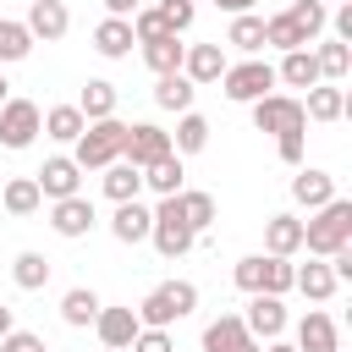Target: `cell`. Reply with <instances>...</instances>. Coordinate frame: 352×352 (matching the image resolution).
I'll use <instances>...</instances> for the list:
<instances>
[{"label": "cell", "mask_w": 352, "mask_h": 352, "mask_svg": "<svg viewBox=\"0 0 352 352\" xmlns=\"http://www.w3.org/2000/svg\"><path fill=\"white\" fill-rule=\"evenodd\" d=\"M302 248L314 258H330V253L352 248V204L330 198L324 209H314V220H302Z\"/></svg>", "instance_id": "cell-1"}, {"label": "cell", "mask_w": 352, "mask_h": 352, "mask_svg": "<svg viewBox=\"0 0 352 352\" xmlns=\"http://www.w3.org/2000/svg\"><path fill=\"white\" fill-rule=\"evenodd\" d=\"M192 308H198V286H192V280H165V286H154L132 314H138L143 330H165V324L187 319Z\"/></svg>", "instance_id": "cell-2"}, {"label": "cell", "mask_w": 352, "mask_h": 352, "mask_svg": "<svg viewBox=\"0 0 352 352\" xmlns=\"http://www.w3.org/2000/svg\"><path fill=\"white\" fill-rule=\"evenodd\" d=\"M121 148H126V121L104 116V121H88V126H82L72 165H77V170H104V165L121 160Z\"/></svg>", "instance_id": "cell-3"}, {"label": "cell", "mask_w": 352, "mask_h": 352, "mask_svg": "<svg viewBox=\"0 0 352 352\" xmlns=\"http://www.w3.org/2000/svg\"><path fill=\"white\" fill-rule=\"evenodd\" d=\"M253 126H258V132H270V138L308 132L302 99H292V94H264V99H253Z\"/></svg>", "instance_id": "cell-4"}, {"label": "cell", "mask_w": 352, "mask_h": 352, "mask_svg": "<svg viewBox=\"0 0 352 352\" xmlns=\"http://www.w3.org/2000/svg\"><path fill=\"white\" fill-rule=\"evenodd\" d=\"M148 242L165 253V258H182L192 242H198V231L182 220V209H176V198H160V209H154V231H148Z\"/></svg>", "instance_id": "cell-5"}, {"label": "cell", "mask_w": 352, "mask_h": 352, "mask_svg": "<svg viewBox=\"0 0 352 352\" xmlns=\"http://www.w3.org/2000/svg\"><path fill=\"white\" fill-rule=\"evenodd\" d=\"M44 132V116L33 99H6L0 104V148H28Z\"/></svg>", "instance_id": "cell-6"}, {"label": "cell", "mask_w": 352, "mask_h": 352, "mask_svg": "<svg viewBox=\"0 0 352 352\" xmlns=\"http://www.w3.org/2000/svg\"><path fill=\"white\" fill-rule=\"evenodd\" d=\"M226 99H236V104H253V99H264L270 88H275V66L270 60H242V66H226Z\"/></svg>", "instance_id": "cell-7"}, {"label": "cell", "mask_w": 352, "mask_h": 352, "mask_svg": "<svg viewBox=\"0 0 352 352\" xmlns=\"http://www.w3.org/2000/svg\"><path fill=\"white\" fill-rule=\"evenodd\" d=\"M165 154H170V132H165V126H154V121L126 126V148H121V160H132V165L143 170V165H154V160H165Z\"/></svg>", "instance_id": "cell-8"}, {"label": "cell", "mask_w": 352, "mask_h": 352, "mask_svg": "<svg viewBox=\"0 0 352 352\" xmlns=\"http://www.w3.org/2000/svg\"><path fill=\"white\" fill-rule=\"evenodd\" d=\"M242 330H248L253 341H280V330H286V302L253 292V302H248V314H242Z\"/></svg>", "instance_id": "cell-9"}, {"label": "cell", "mask_w": 352, "mask_h": 352, "mask_svg": "<svg viewBox=\"0 0 352 352\" xmlns=\"http://www.w3.org/2000/svg\"><path fill=\"white\" fill-rule=\"evenodd\" d=\"M204 352H264V341H253L242 330V314H220L209 330H204Z\"/></svg>", "instance_id": "cell-10"}, {"label": "cell", "mask_w": 352, "mask_h": 352, "mask_svg": "<svg viewBox=\"0 0 352 352\" xmlns=\"http://www.w3.org/2000/svg\"><path fill=\"white\" fill-rule=\"evenodd\" d=\"M33 182H38V192H44L50 204H60V198H77V187H82V170H77L66 154H55V160H44V170H38Z\"/></svg>", "instance_id": "cell-11"}, {"label": "cell", "mask_w": 352, "mask_h": 352, "mask_svg": "<svg viewBox=\"0 0 352 352\" xmlns=\"http://www.w3.org/2000/svg\"><path fill=\"white\" fill-rule=\"evenodd\" d=\"M94 220H99V214H94V204H88L82 192H77V198H60V204L50 209V226H55V236H66V242L88 236V231H94Z\"/></svg>", "instance_id": "cell-12"}, {"label": "cell", "mask_w": 352, "mask_h": 352, "mask_svg": "<svg viewBox=\"0 0 352 352\" xmlns=\"http://www.w3.org/2000/svg\"><path fill=\"white\" fill-rule=\"evenodd\" d=\"M33 38H44V44H55V38H66V28H72V11H66V0H33L28 6V22H22Z\"/></svg>", "instance_id": "cell-13"}, {"label": "cell", "mask_w": 352, "mask_h": 352, "mask_svg": "<svg viewBox=\"0 0 352 352\" xmlns=\"http://www.w3.org/2000/svg\"><path fill=\"white\" fill-rule=\"evenodd\" d=\"M182 77H187L192 88H198V82H220V77H226V50H220V44H187Z\"/></svg>", "instance_id": "cell-14"}, {"label": "cell", "mask_w": 352, "mask_h": 352, "mask_svg": "<svg viewBox=\"0 0 352 352\" xmlns=\"http://www.w3.org/2000/svg\"><path fill=\"white\" fill-rule=\"evenodd\" d=\"M94 330H99L104 352H126V346H132V336H138L143 324H138V314H132V308H99Z\"/></svg>", "instance_id": "cell-15"}, {"label": "cell", "mask_w": 352, "mask_h": 352, "mask_svg": "<svg viewBox=\"0 0 352 352\" xmlns=\"http://www.w3.org/2000/svg\"><path fill=\"white\" fill-rule=\"evenodd\" d=\"M292 198H297L302 209H324V204L336 198V176H330V170H314V165H297V176H292Z\"/></svg>", "instance_id": "cell-16"}, {"label": "cell", "mask_w": 352, "mask_h": 352, "mask_svg": "<svg viewBox=\"0 0 352 352\" xmlns=\"http://www.w3.org/2000/svg\"><path fill=\"white\" fill-rule=\"evenodd\" d=\"M148 231H154V209H143L138 198L132 204H116V214H110V236L116 242H148Z\"/></svg>", "instance_id": "cell-17"}, {"label": "cell", "mask_w": 352, "mask_h": 352, "mask_svg": "<svg viewBox=\"0 0 352 352\" xmlns=\"http://www.w3.org/2000/svg\"><path fill=\"white\" fill-rule=\"evenodd\" d=\"M297 352H341V341H336V319L319 314V308H308L302 324H297Z\"/></svg>", "instance_id": "cell-18"}, {"label": "cell", "mask_w": 352, "mask_h": 352, "mask_svg": "<svg viewBox=\"0 0 352 352\" xmlns=\"http://www.w3.org/2000/svg\"><path fill=\"white\" fill-rule=\"evenodd\" d=\"M264 248H270V258H292L302 248V220L297 214H270L264 220Z\"/></svg>", "instance_id": "cell-19"}, {"label": "cell", "mask_w": 352, "mask_h": 352, "mask_svg": "<svg viewBox=\"0 0 352 352\" xmlns=\"http://www.w3.org/2000/svg\"><path fill=\"white\" fill-rule=\"evenodd\" d=\"M302 116H308V121H341V116H346V94H341L336 82H314L308 99H302Z\"/></svg>", "instance_id": "cell-20"}, {"label": "cell", "mask_w": 352, "mask_h": 352, "mask_svg": "<svg viewBox=\"0 0 352 352\" xmlns=\"http://www.w3.org/2000/svg\"><path fill=\"white\" fill-rule=\"evenodd\" d=\"M138 192H143V170H138L132 160L104 165V198H110V204H132Z\"/></svg>", "instance_id": "cell-21"}, {"label": "cell", "mask_w": 352, "mask_h": 352, "mask_svg": "<svg viewBox=\"0 0 352 352\" xmlns=\"http://www.w3.org/2000/svg\"><path fill=\"white\" fill-rule=\"evenodd\" d=\"M132 22H121V16H104L99 28H94V50L99 55H110V60H121V55H132Z\"/></svg>", "instance_id": "cell-22"}, {"label": "cell", "mask_w": 352, "mask_h": 352, "mask_svg": "<svg viewBox=\"0 0 352 352\" xmlns=\"http://www.w3.org/2000/svg\"><path fill=\"white\" fill-rule=\"evenodd\" d=\"M292 286H297L308 302H330L341 280L330 275V264H302V270H292Z\"/></svg>", "instance_id": "cell-23"}, {"label": "cell", "mask_w": 352, "mask_h": 352, "mask_svg": "<svg viewBox=\"0 0 352 352\" xmlns=\"http://www.w3.org/2000/svg\"><path fill=\"white\" fill-rule=\"evenodd\" d=\"M182 55H187V44H182L176 33H165V38L143 44V60H148V72H154V77H170V72H182Z\"/></svg>", "instance_id": "cell-24"}, {"label": "cell", "mask_w": 352, "mask_h": 352, "mask_svg": "<svg viewBox=\"0 0 352 352\" xmlns=\"http://www.w3.org/2000/svg\"><path fill=\"white\" fill-rule=\"evenodd\" d=\"M275 82H286V88H314V82H319L314 50H286V60L275 66Z\"/></svg>", "instance_id": "cell-25"}, {"label": "cell", "mask_w": 352, "mask_h": 352, "mask_svg": "<svg viewBox=\"0 0 352 352\" xmlns=\"http://www.w3.org/2000/svg\"><path fill=\"white\" fill-rule=\"evenodd\" d=\"M77 110H82V121H104V116H116V82H104V77H88V82H82V99H77Z\"/></svg>", "instance_id": "cell-26"}, {"label": "cell", "mask_w": 352, "mask_h": 352, "mask_svg": "<svg viewBox=\"0 0 352 352\" xmlns=\"http://www.w3.org/2000/svg\"><path fill=\"white\" fill-rule=\"evenodd\" d=\"M182 154H165V160H154V165H143V187H154L160 198H176L182 192Z\"/></svg>", "instance_id": "cell-27"}, {"label": "cell", "mask_w": 352, "mask_h": 352, "mask_svg": "<svg viewBox=\"0 0 352 352\" xmlns=\"http://www.w3.org/2000/svg\"><path fill=\"white\" fill-rule=\"evenodd\" d=\"M176 209H182V220H187L198 236L214 226V198H209L204 187H182V192H176Z\"/></svg>", "instance_id": "cell-28"}, {"label": "cell", "mask_w": 352, "mask_h": 352, "mask_svg": "<svg viewBox=\"0 0 352 352\" xmlns=\"http://www.w3.org/2000/svg\"><path fill=\"white\" fill-rule=\"evenodd\" d=\"M314 66H319V82H341V77L352 72V50H346L341 38H324V44L314 50Z\"/></svg>", "instance_id": "cell-29"}, {"label": "cell", "mask_w": 352, "mask_h": 352, "mask_svg": "<svg viewBox=\"0 0 352 352\" xmlns=\"http://www.w3.org/2000/svg\"><path fill=\"white\" fill-rule=\"evenodd\" d=\"M192 94H198V88H192L182 72H170V77H160V82H154V104H160V110H176V116H187V110H192Z\"/></svg>", "instance_id": "cell-30"}, {"label": "cell", "mask_w": 352, "mask_h": 352, "mask_svg": "<svg viewBox=\"0 0 352 352\" xmlns=\"http://www.w3.org/2000/svg\"><path fill=\"white\" fill-rule=\"evenodd\" d=\"M209 148V121L198 116V110H187L182 121H176V138H170V154H204Z\"/></svg>", "instance_id": "cell-31"}, {"label": "cell", "mask_w": 352, "mask_h": 352, "mask_svg": "<svg viewBox=\"0 0 352 352\" xmlns=\"http://www.w3.org/2000/svg\"><path fill=\"white\" fill-rule=\"evenodd\" d=\"M0 204H6V214H16V220H22V214H33V209L44 204V192H38V182H33V176H11V182H6V192H0Z\"/></svg>", "instance_id": "cell-32"}, {"label": "cell", "mask_w": 352, "mask_h": 352, "mask_svg": "<svg viewBox=\"0 0 352 352\" xmlns=\"http://www.w3.org/2000/svg\"><path fill=\"white\" fill-rule=\"evenodd\" d=\"M99 308H104V302H99V297H94L88 286H72V292L60 297V319H66L72 330H82V324H94V319H99Z\"/></svg>", "instance_id": "cell-33"}, {"label": "cell", "mask_w": 352, "mask_h": 352, "mask_svg": "<svg viewBox=\"0 0 352 352\" xmlns=\"http://www.w3.org/2000/svg\"><path fill=\"white\" fill-rule=\"evenodd\" d=\"M286 16H292V28L302 33V44H314V38L324 33V22H330L324 0H292V6H286Z\"/></svg>", "instance_id": "cell-34"}, {"label": "cell", "mask_w": 352, "mask_h": 352, "mask_svg": "<svg viewBox=\"0 0 352 352\" xmlns=\"http://www.w3.org/2000/svg\"><path fill=\"white\" fill-rule=\"evenodd\" d=\"M82 126H88V121H82V110H77V104H55V110L44 116V138H55V143H77V138H82Z\"/></svg>", "instance_id": "cell-35"}, {"label": "cell", "mask_w": 352, "mask_h": 352, "mask_svg": "<svg viewBox=\"0 0 352 352\" xmlns=\"http://www.w3.org/2000/svg\"><path fill=\"white\" fill-rule=\"evenodd\" d=\"M11 280H16L22 292H38V286L50 280V258H44V253H16V258H11Z\"/></svg>", "instance_id": "cell-36"}, {"label": "cell", "mask_w": 352, "mask_h": 352, "mask_svg": "<svg viewBox=\"0 0 352 352\" xmlns=\"http://www.w3.org/2000/svg\"><path fill=\"white\" fill-rule=\"evenodd\" d=\"M28 50H33V33H28L22 22L0 16V66H6V60H22Z\"/></svg>", "instance_id": "cell-37"}, {"label": "cell", "mask_w": 352, "mask_h": 352, "mask_svg": "<svg viewBox=\"0 0 352 352\" xmlns=\"http://www.w3.org/2000/svg\"><path fill=\"white\" fill-rule=\"evenodd\" d=\"M226 44H236V50H248V55H253V50L264 44V16H253V11H248V16H231Z\"/></svg>", "instance_id": "cell-38"}, {"label": "cell", "mask_w": 352, "mask_h": 352, "mask_svg": "<svg viewBox=\"0 0 352 352\" xmlns=\"http://www.w3.org/2000/svg\"><path fill=\"white\" fill-rule=\"evenodd\" d=\"M264 44H275V50H308L286 11H280V16H264Z\"/></svg>", "instance_id": "cell-39"}, {"label": "cell", "mask_w": 352, "mask_h": 352, "mask_svg": "<svg viewBox=\"0 0 352 352\" xmlns=\"http://www.w3.org/2000/svg\"><path fill=\"white\" fill-rule=\"evenodd\" d=\"M126 22H132V38H138V44H154V38H165V33H170V28H165V16H160V11H143V6H138ZM176 38H182V33H176Z\"/></svg>", "instance_id": "cell-40"}, {"label": "cell", "mask_w": 352, "mask_h": 352, "mask_svg": "<svg viewBox=\"0 0 352 352\" xmlns=\"http://www.w3.org/2000/svg\"><path fill=\"white\" fill-rule=\"evenodd\" d=\"M292 270H297V264L264 253V297H286V292H292Z\"/></svg>", "instance_id": "cell-41"}, {"label": "cell", "mask_w": 352, "mask_h": 352, "mask_svg": "<svg viewBox=\"0 0 352 352\" xmlns=\"http://www.w3.org/2000/svg\"><path fill=\"white\" fill-rule=\"evenodd\" d=\"M231 275H236V286H242L248 297H253V292H264V253H248V258H236V270H231Z\"/></svg>", "instance_id": "cell-42"}, {"label": "cell", "mask_w": 352, "mask_h": 352, "mask_svg": "<svg viewBox=\"0 0 352 352\" xmlns=\"http://www.w3.org/2000/svg\"><path fill=\"white\" fill-rule=\"evenodd\" d=\"M154 11L165 16L170 33H187V28H192V0H165V6H154Z\"/></svg>", "instance_id": "cell-43"}, {"label": "cell", "mask_w": 352, "mask_h": 352, "mask_svg": "<svg viewBox=\"0 0 352 352\" xmlns=\"http://www.w3.org/2000/svg\"><path fill=\"white\" fill-rule=\"evenodd\" d=\"M126 352H176V341H170V330H138Z\"/></svg>", "instance_id": "cell-44"}, {"label": "cell", "mask_w": 352, "mask_h": 352, "mask_svg": "<svg viewBox=\"0 0 352 352\" xmlns=\"http://www.w3.org/2000/svg\"><path fill=\"white\" fill-rule=\"evenodd\" d=\"M0 352H44V341H38L33 330H11V336L0 341Z\"/></svg>", "instance_id": "cell-45"}, {"label": "cell", "mask_w": 352, "mask_h": 352, "mask_svg": "<svg viewBox=\"0 0 352 352\" xmlns=\"http://www.w3.org/2000/svg\"><path fill=\"white\" fill-rule=\"evenodd\" d=\"M330 28H336V38H341V44H352V6H341V11L330 16Z\"/></svg>", "instance_id": "cell-46"}, {"label": "cell", "mask_w": 352, "mask_h": 352, "mask_svg": "<svg viewBox=\"0 0 352 352\" xmlns=\"http://www.w3.org/2000/svg\"><path fill=\"white\" fill-rule=\"evenodd\" d=\"M104 11H110V16H121V22H126V16H132V11H138V0H104Z\"/></svg>", "instance_id": "cell-47"}, {"label": "cell", "mask_w": 352, "mask_h": 352, "mask_svg": "<svg viewBox=\"0 0 352 352\" xmlns=\"http://www.w3.org/2000/svg\"><path fill=\"white\" fill-rule=\"evenodd\" d=\"M214 6H220V11H231V16H248V11H253V0H214Z\"/></svg>", "instance_id": "cell-48"}, {"label": "cell", "mask_w": 352, "mask_h": 352, "mask_svg": "<svg viewBox=\"0 0 352 352\" xmlns=\"http://www.w3.org/2000/svg\"><path fill=\"white\" fill-rule=\"evenodd\" d=\"M11 330H16V314H11V308H6V302H0V341H6V336H11Z\"/></svg>", "instance_id": "cell-49"}, {"label": "cell", "mask_w": 352, "mask_h": 352, "mask_svg": "<svg viewBox=\"0 0 352 352\" xmlns=\"http://www.w3.org/2000/svg\"><path fill=\"white\" fill-rule=\"evenodd\" d=\"M264 352H297V346H286V341H264Z\"/></svg>", "instance_id": "cell-50"}, {"label": "cell", "mask_w": 352, "mask_h": 352, "mask_svg": "<svg viewBox=\"0 0 352 352\" xmlns=\"http://www.w3.org/2000/svg\"><path fill=\"white\" fill-rule=\"evenodd\" d=\"M6 88H11V82H6V72H0V104H6V99H11V94H6Z\"/></svg>", "instance_id": "cell-51"}, {"label": "cell", "mask_w": 352, "mask_h": 352, "mask_svg": "<svg viewBox=\"0 0 352 352\" xmlns=\"http://www.w3.org/2000/svg\"><path fill=\"white\" fill-rule=\"evenodd\" d=\"M44 352H50V346H44Z\"/></svg>", "instance_id": "cell-52"}]
</instances>
